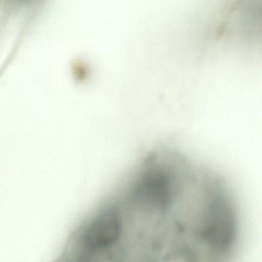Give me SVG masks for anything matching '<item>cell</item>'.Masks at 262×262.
<instances>
[{
	"instance_id": "obj_1",
	"label": "cell",
	"mask_w": 262,
	"mask_h": 262,
	"mask_svg": "<svg viewBox=\"0 0 262 262\" xmlns=\"http://www.w3.org/2000/svg\"><path fill=\"white\" fill-rule=\"evenodd\" d=\"M108 260L223 261L238 238V219L217 176L181 153L148 155L92 217Z\"/></svg>"
}]
</instances>
